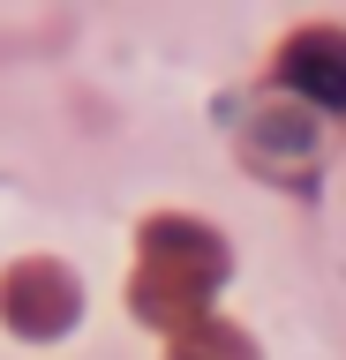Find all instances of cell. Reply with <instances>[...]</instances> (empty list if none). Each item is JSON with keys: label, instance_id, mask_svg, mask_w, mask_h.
Listing matches in <instances>:
<instances>
[{"label": "cell", "instance_id": "obj_2", "mask_svg": "<svg viewBox=\"0 0 346 360\" xmlns=\"http://www.w3.org/2000/svg\"><path fill=\"white\" fill-rule=\"evenodd\" d=\"M75 315H83V285H75L68 263H53V255H23V263L0 270V323L16 338H68Z\"/></svg>", "mask_w": 346, "mask_h": 360}, {"label": "cell", "instance_id": "obj_4", "mask_svg": "<svg viewBox=\"0 0 346 360\" xmlns=\"http://www.w3.org/2000/svg\"><path fill=\"white\" fill-rule=\"evenodd\" d=\"M166 360H256V345H249V330H233V323H196V330H181L173 338V353Z\"/></svg>", "mask_w": 346, "mask_h": 360}, {"label": "cell", "instance_id": "obj_3", "mask_svg": "<svg viewBox=\"0 0 346 360\" xmlns=\"http://www.w3.org/2000/svg\"><path fill=\"white\" fill-rule=\"evenodd\" d=\"M278 83L316 98L323 112H346V30L339 22H301L278 45Z\"/></svg>", "mask_w": 346, "mask_h": 360}, {"label": "cell", "instance_id": "obj_1", "mask_svg": "<svg viewBox=\"0 0 346 360\" xmlns=\"http://www.w3.org/2000/svg\"><path fill=\"white\" fill-rule=\"evenodd\" d=\"M218 278H226V240H218L204 218H143L136 278H128L136 323H159V330H173V338L211 323Z\"/></svg>", "mask_w": 346, "mask_h": 360}]
</instances>
